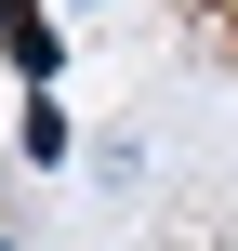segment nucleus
I'll return each instance as SVG.
<instances>
[{"instance_id":"1","label":"nucleus","mask_w":238,"mask_h":251,"mask_svg":"<svg viewBox=\"0 0 238 251\" xmlns=\"http://www.w3.org/2000/svg\"><path fill=\"white\" fill-rule=\"evenodd\" d=\"M0 53L26 66V93H53V53H66V40H53V13H26V0H13V13H0Z\"/></svg>"},{"instance_id":"2","label":"nucleus","mask_w":238,"mask_h":251,"mask_svg":"<svg viewBox=\"0 0 238 251\" xmlns=\"http://www.w3.org/2000/svg\"><path fill=\"white\" fill-rule=\"evenodd\" d=\"M0 13H13V0H0Z\"/></svg>"}]
</instances>
